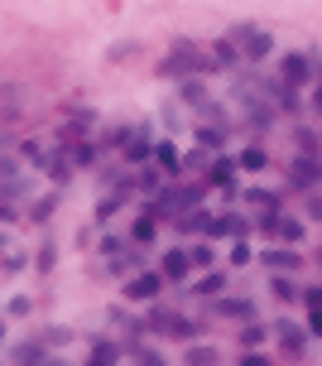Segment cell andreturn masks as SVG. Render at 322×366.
<instances>
[{
	"label": "cell",
	"mask_w": 322,
	"mask_h": 366,
	"mask_svg": "<svg viewBox=\"0 0 322 366\" xmlns=\"http://www.w3.org/2000/svg\"><path fill=\"white\" fill-rule=\"evenodd\" d=\"M10 314H15V318L29 314V299H25V294H20V299H10Z\"/></svg>",
	"instance_id": "cell-40"
},
{
	"label": "cell",
	"mask_w": 322,
	"mask_h": 366,
	"mask_svg": "<svg viewBox=\"0 0 322 366\" xmlns=\"http://www.w3.org/2000/svg\"><path fill=\"white\" fill-rule=\"evenodd\" d=\"M149 155H154V145H149L144 135H130V145H125V159H130V164H144Z\"/></svg>",
	"instance_id": "cell-15"
},
{
	"label": "cell",
	"mask_w": 322,
	"mask_h": 366,
	"mask_svg": "<svg viewBox=\"0 0 322 366\" xmlns=\"http://www.w3.org/2000/svg\"><path fill=\"white\" fill-rule=\"evenodd\" d=\"M34 265H39V270H54V265H58V251H54V241H44V246H39V261H34Z\"/></svg>",
	"instance_id": "cell-27"
},
{
	"label": "cell",
	"mask_w": 322,
	"mask_h": 366,
	"mask_svg": "<svg viewBox=\"0 0 322 366\" xmlns=\"http://www.w3.org/2000/svg\"><path fill=\"white\" fill-rule=\"evenodd\" d=\"M49 174H54L58 183H68V174H73V169H68V159H63V155H49Z\"/></svg>",
	"instance_id": "cell-30"
},
{
	"label": "cell",
	"mask_w": 322,
	"mask_h": 366,
	"mask_svg": "<svg viewBox=\"0 0 322 366\" xmlns=\"http://www.w3.org/2000/svg\"><path fill=\"white\" fill-rule=\"evenodd\" d=\"M318 261H322V251H318Z\"/></svg>",
	"instance_id": "cell-46"
},
{
	"label": "cell",
	"mask_w": 322,
	"mask_h": 366,
	"mask_svg": "<svg viewBox=\"0 0 322 366\" xmlns=\"http://www.w3.org/2000/svg\"><path fill=\"white\" fill-rule=\"evenodd\" d=\"M226 289V275H202L197 280V294H221Z\"/></svg>",
	"instance_id": "cell-25"
},
{
	"label": "cell",
	"mask_w": 322,
	"mask_h": 366,
	"mask_svg": "<svg viewBox=\"0 0 322 366\" xmlns=\"http://www.w3.org/2000/svg\"><path fill=\"white\" fill-rule=\"evenodd\" d=\"M241 366H274L269 357H260V352H250V357H241Z\"/></svg>",
	"instance_id": "cell-41"
},
{
	"label": "cell",
	"mask_w": 322,
	"mask_h": 366,
	"mask_svg": "<svg viewBox=\"0 0 322 366\" xmlns=\"http://www.w3.org/2000/svg\"><path fill=\"white\" fill-rule=\"evenodd\" d=\"M116 362H120V342H111V338H101L92 347V357H87V366H116Z\"/></svg>",
	"instance_id": "cell-10"
},
{
	"label": "cell",
	"mask_w": 322,
	"mask_h": 366,
	"mask_svg": "<svg viewBox=\"0 0 322 366\" xmlns=\"http://www.w3.org/2000/svg\"><path fill=\"white\" fill-rule=\"evenodd\" d=\"M207 236H236V241H245V236H250V222H245L241 212H221V217H212V232Z\"/></svg>",
	"instance_id": "cell-6"
},
{
	"label": "cell",
	"mask_w": 322,
	"mask_h": 366,
	"mask_svg": "<svg viewBox=\"0 0 322 366\" xmlns=\"http://www.w3.org/2000/svg\"><path fill=\"white\" fill-rule=\"evenodd\" d=\"M269 294H274L279 304H289V299H294V285H289L284 275H274V280H269Z\"/></svg>",
	"instance_id": "cell-23"
},
{
	"label": "cell",
	"mask_w": 322,
	"mask_h": 366,
	"mask_svg": "<svg viewBox=\"0 0 322 366\" xmlns=\"http://www.w3.org/2000/svg\"><path fill=\"white\" fill-rule=\"evenodd\" d=\"M308 212H313V217H322V198H318V193H313V203H308Z\"/></svg>",
	"instance_id": "cell-43"
},
{
	"label": "cell",
	"mask_w": 322,
	"mask_h": 366,
	"mask_svg": "<svg viewBox=\"0 0 322 366\" xmlns=\"http://www.w3.org/2000/svg\"><path fill=\"white\" fill-rule=\"evenodd\" d=\"M298 150H303V155H318V135L298 131Z\"/></svg>",
	"instance_id": "cell-38"
},
{
	"label": "cell",
	"mask_w": 322,
	"mask_h": 366,
	"mask_svg": "<svg viewBox=\"0 0 322 366\" xmlns=\"http://www.w3.org/2000/svg\"><path fill=\"white\" fill-rule=\"evenodd\" d=\"M245 198H250V203H255V208H269V203H274V198H269L265 188H250V193H245Z\"/></svg>",
	"instance_id": "cell-39"
},
{
	"label": "cell",
	"mask_w": 322,
	"mask_h": 366,
	"mask_svg": "<svg viewBox=\"0 0 322 366\" xmlns=\"http://www.w3.org/2000/svg\"><path fill=\"white\" fill-rule=\"evenodd\" d=\"M101 256H130V246L120 236H101Z\"/></svg>",
	"instance_id": "cell-26"
},
{
	"label": "cell",
	"mask_w": 322,
	"mask_h": 366,
	"mask_svg": "<svg viewBox=\"0 0 322 366\" xmlns=\"http://www.w3.org/2000/svg\"><path fill=\"white\" fill-rule=\"evenodd\" d=\"M54 208H58V198H44V203H34V212H29V217H34V222H44Z\"/></svg>",
	"instance_id": "cell-36"
},
{
	"label": "cell",
	"mask_w": 322,
	"mask_h": 366,
	"mask_svg": "<svg viewBox=\"0 0 322 366\" xmlns=\"http://www.w3.org/2000/svg\"><path fill=\"white\" fill-rule=\"evenodd\" d=\"M279 236H284L289 246H298V241H303V222H298V217H279Z\"/></svg>",
	"instance_id": "cell-18"
},
{
	"label": "cell",
	"mask_w": 322,
	"mask_h": 366,
	"mask_svg": "<svg viewBox=\"0 0 322 366\" xmlns=\"http://www.w3.org/2000/svg\"><path fill=\"white\" fill-rule=\"evenodd\" d=\"M130 241H135V246H149V241H154V212H140V217H135Z\"/></svg>",
	"instance_id": "cell-14"
},
{
	"label": "cell",
	"mask_w": 322,
	"mask_h": 366,
	"mask_svg": "<svg viewBox=\"0 0 322 366\" xmlns=\"http://www.w3.org/2000/svg\"><path fill=\"white\" fill-rule=\"evenodd\" d=\"M212 58L221 63V68H236V58H241V53H236L231 39H216V44H212Z\"/></svg>",
	"instance_id": "cell-17"
},
{
	"label": "cell",
	"mask_w": 322,
	"mask_h": 366,
	"mask_svg": "<svg viewBox=\"0 0 322 366\" xmlns=\"http://www.w3.org/2000/svg\"><path fill=\"white\" fill-rule=\"evenodd\" d=\"M260 261H265L269 270H279V275H289V270H298V265H303V256H298L294 246H269Z\"/></svg>",
	"instance_id": "cell-7"
},
{
	"label": "cell",
	"mask_w": 322,
	"mask_h": 366,
	"mask_svg": "<svg viewBox=\"0 0 322 366\" xmlns=\"http://www.w3.org/2000/svg\"><path fill=\"white\" fill-rule=\"evenodd\" d=\"M149 328H154V333H173V338H183V342L192 338V323L178 318L173 309H154V314H149Z\"/></svg>",
	"instance_id": "cell-4"
},
{
	"label": "cell",
	"mask_w": 322,
	"mask_h": 366,
	"mask_svg": "<svg viewBox=\"0 0 322 366\" xmlns=\"http://www.w3.org/2000/svg\"><path fill=\"white\" fill-rule=\"evenodd\" d=\"M313 73H318V58H308V53H284L279 58V82H289V87L313 82Z\"/></svg>",
	"instance_id": "cell-2"
},
{
	"label": "cell",
	"mask_w": 322,
	"mask_h": 366,
	"mask_svg": "<svg viewBox=\"0 0 322 366\" xmlns=\"http://www.w3.org/2000/svg\"><path fill=\"white\" fill-rule=\"evenodd\" d=\"M231 265H250V246H245V241L231 246Z\"/></svg>",
	"instance_id": "cell-37"
},
{
	"label": "cell",
	"mask_w": 322,
	"mask_h": 366,
	"mask_svg": "<svg viewBox=\"0 0 322 366\" xmlns=\"http://www.w3.org/2000/svg\"><path fill=\"white\" fill-rule=\"evenodd\" d=\"M10 357H15V366H44L49 362V357H44V342H20Z\"/></svg>",
	"instance_id": "cell-12"
},
{
	"label": "cell",
	"mask_w": 322,
	"mask_h": 366,
	"mask_svg": "<svg viewBox=\"0 0 322 366\" xmlns=\"http://www.w3.org/2000/svg\"><path fill=\"white\" fill-rule=\"evenodd\" d=\"M274 338H279V347H284L289 357H298V352H303V342L313 338V333H308V328H298V323H289V318H279V323H274Z\"/></svg>",
	"instance_id": "cell-5"
},
{
	"label": "cell",
	"mask_w": 322,
	"mask_h": 366,
	"mask_svg": "<svg viewBox=\"0 0 322 366\" xmlns=\"http://www.w3.org/2000/svg\"><path fill=\"white\" fill-rule=\"evenodd\" d=\"M260 342H265V328H255V323H245V328H241V347H250V352H255Z\"/></svg>",
	"instance_id": "cell-24"
},
{
	"label": "cell",
	"mask_w": 322,
	"mask_h": 366,
	"mask_svg": "<svg viewBox=\"0 0 322 366\" xmlns=\"http://www.w3.org/2000/svg\"><path fill=\"white\" fill-rule=\"evenodd\" d=\"M188 256H192V270H207L212 265V246H192Z\"/></svg>",
	"instance_id": "cell-32"
},
{
	"label": "cell",
	"mask_w": 322,
	"mask_h": 366,
	"mask_svg": "<svg viewBox=\"0 0 322 366\" xmlns=\"http://www.w3.org/2000/svg\"><path fill=\"white\" fill-rule=\"evenodd\" d=\"M236 164L255 174V169H265V164H269V155H265V150H260V145H250V150H241V155H236Z\"/></svg>",
	"instance_id": "cell-16"
},
{
	"label": "cell",
	"mask_w": 322,
	"mask_h": 366,
	"mask_svg": "<svg viewBox=\"0 0 322 366\" xmlns=\"http://www.w3.org/2000/svg\"><path fill=\"white\" fill-rule=\"evenodd\" d=\"M313 111H322V82L313 87Z\"/></svg>",
	"instance_id": "cell-44"
},
{
	"label": "cell",
	"mask_w": 322,
	"mask_h": 366,
	"mask_svg": "<svg viewBox=\"0 0 322 366\" xmlns=\"http://www.w3.org/2000/svg\"><path fill=\"white\" fill-rule=\"evenodd\" d=\"M116 208H120V193H106V198L97 203V222H106V217H111Z\"/></svg>",
	"instance_id": "cell-29"
},
{
	"label": "cell",
	"mask_w": 322,
	"mask_h": 366,
	"mask_svg": "<svg viewBox=\"0 0 322 366\" xmlns=\"http://www.w3.org/2000/svg\"><path fill=\"white\" fill-rule=\"evenodd\" d=\"M140 366H163V357H154V352H140Z\"/></svg>",
	"instance_id": "cell-42"
},
{
	"label": "cell",
	"mask_w": 322,
	"mask_h": 366,
	"mask_svg": "<svg viewBox=\"0 0 322 366\" xmlns=\"http://www.w3.org/2000/svg\"><path fill=\"white\" fill-rule=\"evenodd\" d=\"M188 270H192L188 251H178V246H173V251H163V275H168V280H183Z\"/></svg>",
	"instance_id": "cell-9"
},
{
	"label": "cell",
	"mask_w": 322,
	"mask_h": 366,
	"mask_svg": "<svg viewBox=\"0 0 322 366\" xmlns=\"http://www.w3.org/2000/svg\"><path fill=\"white\" fill-rule=\"evenodd\" d=\"M163 280H168L163 270H144V275H135L130 285L120 289V299H135V304H144V299H154V294L163 289Z\"/></svg>",
	"instance_id": "cell-3"
},
{
	"label": "cell",
	"mask_w": 322,
	"mask_h": 366,
	"mask_svg": "<svg viewBox=\"0 0 322 366\" xmlns=\"http://www.w3.org/2000/svg\"><path fill=\"white\" fill-rule=\"evenodd\" d=\"M236 169H241V164H236V159H216L212 169H207V183H216V188H236Z\"/></svg>",
	"instance_id": "cell-11"
},
{
	"label": "cell",
	"mask_w": 322,
	"mask_h": 366,
	"mask_svg": "<svg viewBox=\"0 0 322 366\" xmlns=\"http://www.w3.org/2000/svg\"><path fill=\"white\" fill-rule=\"evenodd\" d=\"M303 304H308V314H322V285L318 289H303Z\"/></svg>",
	"instance_id": "cell-35"
},
{
	"label": "cell",
	"mask_w": 322,
	"mask_h": 366,
	"mask_svg": "<svg viewBox=\"0 0 322 366\" xmlns=\"http://www.w3.org/2000/svg\"><path fill=\"white\" fill-rule=\"evenodd\" d=\"M183 102H197V106H207V92H202V82H183Z\"/></svg>",
	"instance_id": "cell-33"
},
{
	"label": "cell",
	"mask_w": 322,
	"mask_h": 366,
	"mask_svg": "<svg viewBox=\"0 0 322 366\" xmlns=\"http://www.w3.org/2000/svg\"><path fill=\"white\" fill-rule=\"evenodd\" d=\"M269 49H274V39H269L265 29H255V34L245 39V58H250V63H260V58H269Z\"/></svg>",
	"instance_id": "cell-13"
},
{
	"label": "cell",
	"mask_w": 322,
	"mask_h": 366,
	"mask_svg": "<svg viewBox=\"0 0 322 366\" xmlns=\"http://www.w3.org/2000/svg\"><path fill=\"white\" fill-rule=\"evenodd\" d=\"M44 342H54V347H63V342H73V328H44Z\"/></svg>",
	"instance_id": "cell-31"
},
{
	"label": "cell",
	"mask_w": 322,
	"mask_h": 366,
	"mask_svg": "<svg viewBox=\"0 0 322 366\" xmlns=\"http://www.w3.org/2000/svg\"><path fill=\"white\" fill-rule=\"evenodd\" d=\"M92 159H97V150H92V145H87V140H82V145H73V164H82V169H87V164H92Z\"/></svg>",
	"instance_id": "cell-34"
},
{
	"label": "cell",
	"mask_w": 322,
	"mask_h": 366,
	"mask_svg": "<svg viewBox=\"0 0 322 366\" xmlns=\"http://www.w3.org/2000/svg\"><path fill=\"white\" fill-rule=\"evenodd\" d=\"M289 174H294L298 188H313V183L322 179V159L318 155H303V159H294V169H289Z\"/></svg>",
	"instance_id": "cell-8"
},
{
	"label": "cell",
	"mask_w": 322,
	"mask_h": 366,
	"mask_svg": "<svg viewBox=\"0 0 322 366\" xmlns=\"http://www.w3.org/2000/svg\"><path fill=\"white\" fill-rule=\"evenodd\" d=\"M44 366H58V362H44Z\"/></svg>",
	"instance_id": "cell-45"
},
{
	"label": "cell",
	"mask_w": 322,
	"mask_h": 366,
	"mask_svg": "<svg viewBox=\"0 0 322 366\" xmlns=\"http://www.w3.org/2000/svg\"><path fill=\"white\" fill-rule=\"evenodd\" d=\"M25 159L29 164H49V150H44L39 140H25Z\"/></svg>",
	"instance_id": "cell-28"
},
{
	"label": "cell",
	"mask_w": 322,
	"mask_h": 366,
	"mask_svg": "<svg viewBox=\"0 0 322 366\" xmlns=\"http://www.w3.org/2000/svg\"><path fill=\"white\" fill-rule=\"evenodd\" d=\"M197 145H207V150H221V145H226V135L216 131V126H202V131H197Z\"/></svg>",
	"instance_id": "cell-22"
},
{
	"label": "cell",
	"mask_w": 322,
	"mask_h": 366,
	"mask_svg": "<svg viewBox=\"0 0 322 366\" xmlns=\"http://www.w3.org/2000/svg\"><path fill=\"white\" fill-rule=\"evenodd\" d=\"M154 73H159V78H188V73H212V58L197 49V44H188V39H173V53L163 58Z\"/></svg>",
	"instance_id": "cell-1"
},
{
	"label": "cell",
	"mask_w": 322,
	"mask_h": 366,
	"mask_svg": "<svg viewBox=\"0 0 322 366\" xmlns=\"http://www.w3.org/2000/svg\"><path fill=\"white\" fill-rule=\"evenodd\" d=\"M154 159H159V164H163V169H168V174L178 169V150H173L168 140H159V145H154Z\"/></svg>",
	"instance_id": "cell-20"
},
{
	"label": "cell",
	"mask_w": 322,
	"mask_h": 366,
	"mask_svg": "<svg viewBox=\"0 0 322 366\" xmlns=\"http://www.w3.org/2000/svg\"><path fill=\"white\" fill-rule=\"evenodd\" d=\"M188 366H216V347H188Z\"/></svg>",
	"instance_id": "cell-19"
},
{
	"label": "cell",
	"mask_w": 322,
	"mask_h": 366,
	"mask_svg": "<svg viewBox=\"0 0 322 366\" xmlns=\"http://www.w3.org/2000/svg\"><path fill=\"white\" fill-rule=\"evenodd\" d=\"M221 314L245 318V323H250V318H255V309H250V304H241V299H221Z\"/></svg>",
	"instance_id": "cell-21"
}]
</instances>
